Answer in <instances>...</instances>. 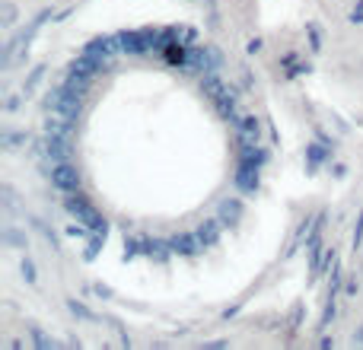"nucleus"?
Listing matches in <instances>:
<instances>
[{"label": "nucleus", "mask_w": 363, "mask_h": 350, "mask_svg": "<svg viewBox=\"0 0 363 350\" xmlns=\"http://www.w3.org/2000/svg\"><path fill=\"white\" fill-rule=\"evenodd\" d=\"M51 179H55V185L61 188V191H67V194H74L77 191V185H80V175H77V166H70V163H57L55 169H51Z\"/></svg>", "instance_id": "obj_1"}, {"label": "nucleus", "mask_w": 363, "mask_h": 350, "mask_svg": "<svg viewBox=\"0 0 363 350\" xmlns=\"http://www.w3.org/2000/svg\"><path fill=\"white\" fill-rule=\"evenodd\" d=\"M67 207H70V213H74L77 220H83L86 226H93V230H106V223H102V220L96 217V210H93V207H89L83 198H70V201H67Z\"/></svg>", "instance_id": "obj_2"}, {"label": "nucleus", "mask_w": 363, "mask_h": 350, "mask_svg": "<svg viewBox=\"0 0 363 350\" xmlns=\"http://www.w3.org/2000/svg\"><path fill=\"white\" fill-rule=\"evenodd\" d=\"M258 185V175H252V166H245L242 172H239V188H245V191H252V188Z\"/></svg>", "instance_id": "obj_3"}, {"label": "nucleus", "mask_w": 363, "mask_h": 350, "mask_svg": "<svg viewBox=\"0 0 363 350\" xmlns=\"http://www.w3.org/2000/svg\"><path fill=\"white\" fill-rule=\"evenodd\" d=\"M74 70H77V74H83V77H89L93 70H99V61H89V57H83V61L74 64Z\"/></svg>", "instance_id": "obj_4"}, {"label": "nucleus", "mask_w": 363, "mask_h": 350, "mask_svg": "<svg viewBox=\"0 0 363 350\" xmlns=\"http://www.w3.org/2000/svg\"><path fill=\"white\" fill-rule=\"evenodd\" d=\"M213 236H217V230H213V223H207L204 230H201V239H213Z\"/></svg>", "instance_id": "obj_5"}]
</instances>
